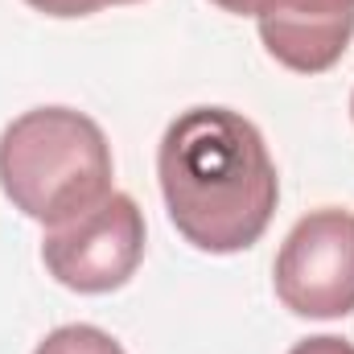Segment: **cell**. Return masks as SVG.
<instances>
[{"label":"cell","instance_id":"cell-7","mask_svg":"<svg viewBox=\"0 0 354 354\" xmlns=\"http://www.w3.org/2000/svg\"><path fill=\"white\" fill-rule=\"evenodd\" d=\"M33 12L58 17V21H75V17H91L99 12V0H25Z\"/></svg>","mask_w":354,"mask_h":354},{"label":"cell","instance_id":"cell-10","mask_svg":"<svg viewBox=\"0 0 354 354\" xmlns=\"http://www.w3.org/2000/svg\"><path fill=\"white\" fill-rule=\"evenodd\" d=\"M107 4H136V0H99V8H107Z\"/></svg>","mask_w":354,"mask_h":354},{"label":"cell","instance_id":"cell-6","mask_svg":"<svg viewBox=\"0 0 354 354\" xmlns=\"http://www.w3.org/2000/svg\"><path fill=\"white\" fill-rule=\"evenodd\" d=\"M33 354H124V346H120L107 330L87 326V322H75V326L50 330V334L37 342Z\"/></svg>","mask_w":354,"mask_h":354},{"label":"cell","instance_id":"cell-9","mask_svg":"<svg viewBox=\"0 0 354 354\" xmlns=\"http://www.w3.org/2000/svg\"><path fill=\"white\" fill-rule=\"evenodd\" d=\"M210 4L223 8V12H231V17H256L264 8V0H210Z\"/></svg>","mask_w":354,"mask_h":354},{"label":"cell","instance_id":"cell-2","mask_svg":"<svg viewBox=\"0 0 354 354\" xmlns=\"http://www.w3.org/2000/svg\"><path fill=\"white\" fill-rule=\"evenodd\" d=\"M115 161L103 128L75 107L21 111L0 132V189L46 231L95 210L111 189Z\"/></svg>","mask_w":354,"mask_h":354},{"label":"cell","instance_id":"cell-1","mask_svg":"<svg viewBox=\"0 0 354 354\" xmlns=\"http://www.w3.org/2000/svg\"><path fill=\"white\" fill-rule=\"evenodd\" d=\"M157 181L177 235L206 256L260 243L280 177L260 128L231 107H189L157 145Z\"/></svg>","mask_w":354,"mask_h":354},{"label":"cell","instance_id":"cell-5","mask_svg":"<svg viewBox=\"0 0 354 354\" xmlns=\"http://www.w3.org/2000/svg\"><path fill=\"white\" fill-rule=\"evenodd\" d=\"M264 50L292 75H326L354 37V0H264L256 12Z\"/></svg>","mask_w":354,"mask_h":354},{"label":"cell","instance_id":"cell-3","mask_svg":"<svg viewBox=\"0 0 354 354\" xmlns=\"http://www.w3.org/2000/svg\"><path fill=\"white\" fill-rule=\"evenodd\" d=\"M276 297L288 313L334 322L354 313V214L342 206L309 210L280 243L272 264Z\"/></svg>","mask_w":354,"mask_h":354},{"label":"cell","instance_id":"cell-4","mask_svg":"<svg viewBox=\"0 0 354 354\" xmlns=\"http://www.w3.org/2000/svg\"><path fill=\"white\" fill-rule=\"evenodd\" d=\"M145 260V214L136 198L107 194L83 218L46 231L41 264L46 272L83 297H103L124 288Z\"/></svg>","mask_w":354,"mask_h":354},{"label":"cell","instance_id":"cell-11","mask_svg":"<svg viewBox=\"0 0 354 354\" xmlns=\"http://www.w3.org/2000/svg\"><path fill=\"white\" fill-rule=\"evenodd\" d=\"M351 115H354V95H351Z\"/></svg>","mask_w":354,"mask_h":354},{"label":"cell","instance_id":"cell-8","mask_svg":"<svg viewBox=\"0 0 354 354\" xmlns=\"http://www.w3.org/2000/svg\"><path fill=\"white\" fill-rule=\"evenodd\" d=\"M288 354H354V342L338 338V334H317V338L297 342Z\"/></svg>","mask_w":354,"mask_h":354}]
</instances>
